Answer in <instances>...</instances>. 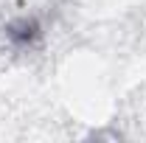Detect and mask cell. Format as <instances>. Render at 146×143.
Masks as SVG:
<instances>
[{
  "label": "cell",
  "mask_w": 146,
  "mask_h": 143,
  "mask_svg": "<svg viewBox=\"0 0 146 143\" xmlns=\"http://www.w3.org/2000/svg\"><path fill=\"white\" fill-rule=\"evenodd\" d=\"M9 36H11L14 42H20V45H25V42H31L36 36V23L34 20H20V23H14V25L9 28Z\"/></svg>",
  "instance_id": "1"
}]
</instances>
